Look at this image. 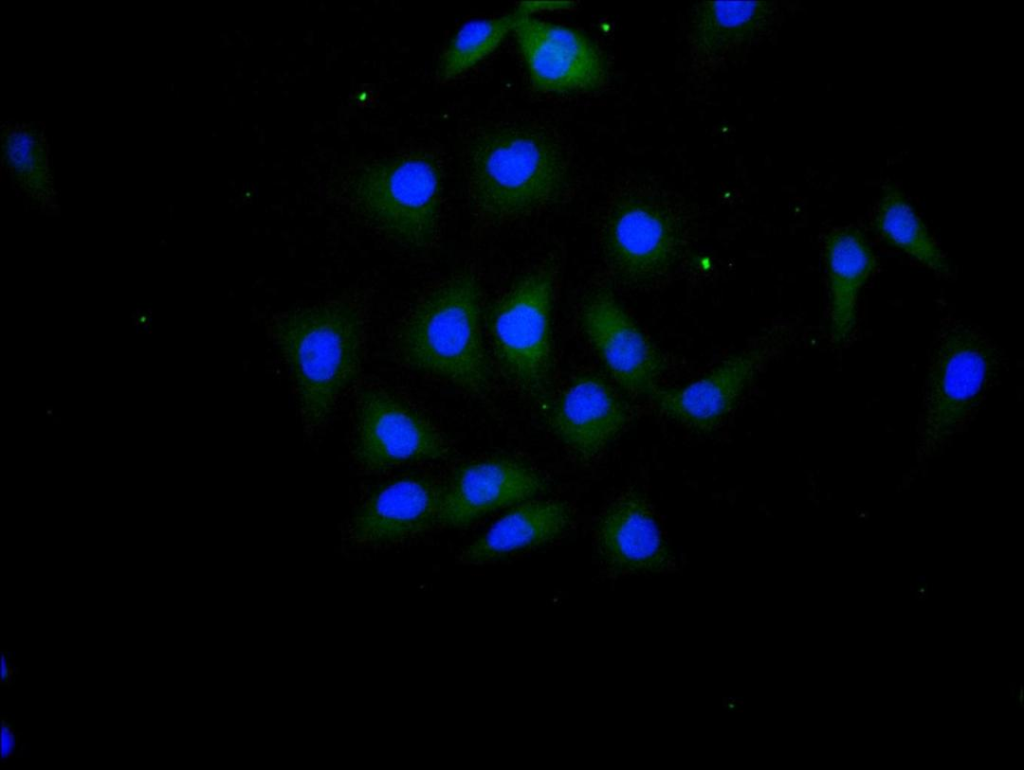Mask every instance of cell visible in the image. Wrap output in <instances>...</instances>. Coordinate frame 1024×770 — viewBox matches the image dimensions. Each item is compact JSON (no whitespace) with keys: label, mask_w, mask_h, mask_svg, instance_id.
<instances>
[{"label":"cell","mask_w":1024,"mask_h":770,"mask_svg":"<svg viewBox=\"0 0 1024 770\" xmlns=\"http://www.w3.org/2000/svg\"><path fill=\"white\" fill-rule=\"evenodd\" d=\"M873 227L890 246L901 250L934 272H949L945 254L897 189L889 187L884 191L874 211Z\"/></svg>","instance_id":"19"},{"label":"cell","mask_w":1024,"mask_h":770,"mask_svg":"<svg viewBox=\"0 0 1024 770\" xmlns=\"http://www.w3.org/2000/svg\"><path fill=\"white\" fill-rule=\"evenodd\" d=\"M519 15L516 11L464 25L450 40L439 58L436 70L438 80L450 81L487 57L507 34L514 30Z\"/></svg>","instance_id":"20"},{"label":"cell","mask_w":1024,"mask_h":770,"mask_svg":"<svg viewBox=\"0 0 1024 770\" xmlns=\"http://www.w3.org/2000/svg\"><path fill=\"white\" fill-rule=\"evenodd\" d=\"M574 6L575 3L572 1H529L520 3L517 11L525 15H531L533 12L571 9Z\"/></svg>","instance_id":"23"},{"label":"cell","mask_w":1024,"mask_h":770,"mask_svg":"<svg viewBox=\"0 0 1024 770\" xmlns=\"http://www.w3.org/2000/svg\"><path fill=\"white\" fill-rule=\"evenodd\" d=\"M351 427V455L365 472L442 460L450 453L430 420L380 383L368 382L357 389Z\"/></svg>","instance_id":"8"},{"label":"cell","mask_w":1024,"mask_h":770,"mask_svg":"<svg viewBox=\"0 0 1024 770\" xmlns=\"http://www.w3.org/2000/svg\"><path fill=\"white\" fill-rule=\"evenodd\" d=\"M19 735L5 719H2L0 737V756L2 762L15 757L18 752Z\"/></svg>","instance_id":"22"},{"label":"cell","mask_w":1024,"mask_h":770,"mask_svg":"<svg viewBox=\"0 0 1024 770\" xmlns=\"http://www.w3.org/2000/svg\"><path fill=\"white\" fill-rule=\"evenodd\" d=\"M543 490L542 477L523 462L504 457L473 460L455 469L442 484L438 525L463 527Z\"/></svg>","instance_id":"12"},{"label":"cell","mask_w":1024,"mask_h":770,"mask_svg":"<svg viewBox=\"0 0 1024 770\" xmlns=\"http://www.w3.org/2000/svg\"><path fill=\"white\" fill-rule=\"evenodd\" d=\"M482 291L477 275L459 270L428 288L395 334L400 361L413 371L486 396L494 375L482 334Z\"/></svg>","instance_id":"2"},{"label":"cell","mask_w":1024,"mask_h":770,"mask_svg":"<svg viewBox=\"0 0 1024 770\" xmlns=\"http://www.w3.org/2000/svg\"><path fill=\"white\" fill-rule=\"evenodd\" d=\"M271 335L290 374L303 428L317 433L361 369V311L342 299L298 306L274 319Z\"/></svg>","instance_id":"3"},{"label":"cell","mask_w":1024,"mask_h":770,"mask_svg":"<svg viewBox=\"0 0 1024 770\" xmlns=\"http://www.w3.org/2000/svg\"><path fill=\"white\" fill-rule=\"evenodd\" d=\"M442 484L421 474L382 479L360 497L347 525L349 541L382 548L405 542L438 525Z\"/></svg>","instance_id":"10"},{"label":"cell","mask_w":1024,"mask_h":770,"mask_svg":"<svg viewBox=\"0 0 1024 770\" xmlns=\"http://www.w3.org/2000/svg\"><path fill=\"white\" fill-rule=\"evenodd\" d=\"M599 238L604 260L619 281L648 286L664 278L679 259L684 218L666 193L625 184L604 206Z\"/></svg>","instance_id":"7"},{"label":"cell","mask_w":1024,"mask_h":770,"mask_svg":"<svg viewBox=\"0 0 1024 770\" xmlns=\"http://www.w3.org/2000/svg\"><path fill=\"white\" fill-rule=\"evenodd\" d=\"M3 159L11 178L25 191H49L48 144L39 124H9L3 129Z\"/></svg>","instance_id":"21"},{"label":"cell","mask_w":1024,"mask_h":770,"mask_svg":"<svg viewBox=\"0 0 1024 770\" xmlns=\"http://www.w3.org/2000/svg\"><path fill=\"white\" fill-rule=\"evenodd\" d=\"M1 677L0 683L2 686L10 687L12 685L13 678L16 673V666L14 658L11 653L7 651L1 652Z\"/></svg>","instance_id":"24"},{"label":"cell","mask_w":1024,"mask_h":770,"mask_svg":"<svg viewBox=\"0 0 1024 770\" xmlns=\"http://www.w3.org/2000/svg\"><path fill=\"white\" fill-rule=\"evenodd\" d=\"M559 277L555 255L543 259L496 300L488 320L494 359L522 395L546 400L553 384L552 312Z\"/></svg>","instance_id":"5"},{"label":"cell","mask_w":1024,"mask_h":770,"mask_svg":"<svg viewBox=\"0 0 1024 770\" xmlns=\"http://www.w3.org/2000/svg\"><path fill=\"white\" fill-rule=\"evenodd\" d=\"M771 1H714L694 5L688 25L690 64L696 73H713L752 42L775 12Z\"/></svg>","instance_id":"16"},{"label":"cell","mask_w":1024,"mask_h":770,"mask_svg":"<svg viewBox=\"0 0 1024 770\" xmlns=\"http://www.w3.org/2000/svg\"><path fill=\"white\" fill-rule=\"evenodd\" d=\"M628 411L600 376L581 373L574 376L554 401L549 422L555 435L577 457H597L621 432Z\"/></svg>","instance_id":"13"},{"label":"cell","mask_w":1024,"mask_h":770,"mask_svg":"<svg viewBox=\"0 0 1024 770\" xmlns=\"http://www.w3.org/2000/svg\"><path fill=\"white\" fill-rule=\"evenodd\" d=\"M824 258L829 290L831 334L841 344L856 326L860 289L876 266L872 247L855 226L835 227L825 235Z\"/></svg>","instance_id":"18"},{"label":"cell","mask_w":1024,"mask_h":770,"mask_svg":"<svg viewBox=\"0 0 1024 770\" xmlns=\"http://www.w3.org/2000/svg\"><path fill=\"white\" fill-rule=\"evenodd\" d=\"M519 14L514 32L536 90L562 94L596 92L606 86L607 63L590 37L571 27Z\"/></svg>","instance_id":"11"},{"label":"cell","mask_w":1024,"mask_h":770,"mask_svg":"<svg viewBox=\"0 0 1024 770\" xmlns=\"http://www.w3.org/2000/svg\"><path fill=\"white\" fill-rule=\"evenodd\" d=\"M463 173L470 214L480 229L529 219L565 198L573 157L551 126L507 120L481 126L466 140Z\"/></svg>","instance_id":"1"},{"label":"cell","mask_w":1024,"mask_h":770,"mask_svg":"<svg viewBox=\"0 0 1024 770\" xmlns=\"http://www.w3.org/2000/svg\"><path fill=\"white\" fill-rule=\"evenodd\" d=\"M578 324L615 382L634 395H651L664 371L663 359L605 287L587 290L578 307Z\"/></svg>","instance_id":"9"},{"label":"cell","mask_w":1024,"mask_h":770,"mask_svg":"<svg viewBox=\"0 0 1024 770\" xmlns=\"http://www.w3.org/2000/svg\"><path fill=\"white\" fill-rule=\"evenodd\" d=\"M444 176L438 149L410 147L358 164L350 170L344 192L373 231L408 251L424 252L439 239Z\"/></svg>","instance_id":"4"},{"label":"cell","mask_w":1024,"mask_h":770,"mask_svg":"<svg viewBox=\"0 0 1024 770\" xmlns=\"http://www.w3.org/2000/svg\"><path fill=\"white\" fill-rule=\"evenodd\" d=\"M604 566L618 575L660 572L672 563L650 505L636 492H625L602 512L595 528Z\"/></svg>","instance_id":"14"},{"label":"cell","mask_w":1024,"mask_h":770,"mask_svg":"<svg viewBox=\"0 0 1024 770\" xmlns=\"http://www.w3.org/2000/svg\"><path fill=\"white\" fill-rule=\"evenodd\" d=\"M999 346L980 327L943 319L930 356L923 400L922 451L933 453L973 417L995 382Z\"/></svg>","instance_id":"6"},{"label":"cell","mask_w":1024,"mask_h":770,"mask_svg":"<svg viewBox=\"0 0 1024 770\" xmlns=\"http://www.w3.org/2000/svg\"><path fill=\"white\" fill-rule=\"evenodd\" d=\"M767 357V348L744 351L689 385L657 388L650 396L668 419L694 431L710 432L732 411Z\"/></svg>","instance_id":"15"},{"label":"cell","mask_w":1024,"mask_h":770,"mask_svg":"<svg viewBox=\"0 0 1024 770\" xmlns=\"http://www.w3.org/2000/svg\"><path fill=\"white\" fill-rule=\"evenodd\" d=\"M571 523V511L560 500H526L516 504L462 551L466 564H484L559 537Z\"/></svg>","instance_id":"17"}]
</instances>
